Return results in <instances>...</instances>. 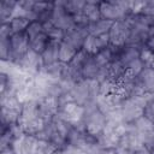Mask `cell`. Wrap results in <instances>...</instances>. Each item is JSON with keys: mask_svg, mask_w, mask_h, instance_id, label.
Segmentation results:
<instances>
[{"mask_svg": "<svg viewBox=\"0 0 154 154\" xmlns=\"http://www.w3.org/2000/svg\"><path fill=\"white\" fill-rule=\"evenodd\" d=\"M37 142L38 138L36 136L22 134L13 141L12 149L16 154H36Z\"/></svg>", "mask_w": 154, "mask_h": 154, "instance_id": "7c38bea8", "label": "cell"}, {"mask_svg": "<svg viewBox=\"0 0 154 154\" xmlns=\"http://www.w3.org/2000/svg\"><path fill=\"white\" fill-rule=\"evenodd\" d=\"M72 100L81 105L87 106L90 102H95L97 96L100 95V82L95 79H81L77 82L72 90L70 91Z\"/></svg>", "mask_w": 154, "mask_h": 154, "instance_id": "6da1fadb", "label": "cell"}, {"mask_svg": "<svg viewBox=\"0 0 154 154\" xmlns=\"http://www.w3.org/2000/svg\"><path fill=\"white\" fill-rule=\"evenodd\" d=\"M118 148L125 149V150L131 152V153L143 148L140 134H138V131L134 124H126V129L119 138Z\"/></svg>", "mask_w": 154, "mask_h": 154, "instance_id": "52a82bcc", "label": "cell"}, {"mask_svg": "<svg viewBox=\"0 0 154 154\" xmlns=\"http://www.w3.org/2000/svg\"><path fill=\"white\" fill-rule=\"evenodd\" d=\"M114 22L112 20H107V19H99L94 23H90L88 24V32L89 35H93V36H101V35H105V34H108L112 25H113Z\"/></svg>", "mask_w": 154, "mask_h": 154, "instance_id": "ac0fdd59", "label": "cell"}, {"mask_svg": "<svg viewBox=\"0 0 154 154\" xmlns=\"http://www.w3.org/2000/svg\"><path fill=\"white\" fill-rule=\"evenodd\" d=\"M132 154H152L150 153V150H148L147 148H141V149H138V150H136V152H132Z\"/></svg>", "mask_w": 154, "mask_h": 154, "instance_id": "1f68e13d", "label": "cell"}, {"mask_svg": "<svg viewBox=\"0 0 154 154\" xmlns=\"http://www.w3.org/2000/svg\"><path fill=\"white\" fill-rule=\"evenodd\" d=\"M143 116L149 119L152 123H154V97L149 100V102L143 108Z\"/></svg>", "mask_w": 154, "mask_h": 154, "instance_id": "83f0119b", "label": "cell"}, {"mask_svg": "<svg viewBox=\"0 0 154 154\" xmlns=\"http://www.w3.org/2000/svg\"><path fill=\"white\" fill-rule=\"evenodd\" d=\"M17 66H19L29 76L35 77L43 69V61H42L41 54H37L36 52L29 49L28 53L24 55V58L19 61V64Z\"/></svg>", "mask_w": 154, "mask_h": 154, "instance_id": "30bf717a", "label": "cell"}, {"mask_svg": "<svg viewBox=\"0 0 154 154\" xmlns=\"http://www.w3.org/2000/svg\"><path fill=\"white\" fill-rule=\"evenodd\" d=\"M85 1L87 0H64V7L70 14L76 16L83 12Z\"/></svg>", "mask_w": 154, "mask_h": 154, "instance_id": "cb8c5ba5", "label": "cell"}, {"mask_svg": "<svg viewBox=\"0 0 154 154\" xmlns=\"http://www.w3.org/2000/svg\"><path fill=\"white\" fill-rule=\"evenodd\" d=\"M134 125L140 134L143 147L152 152L154 149V123L142 116L134 123Z\"/></svg>", "mask_w": 154, "mask_h": 154, "instance_id": "9c48e42d", "label": "cell"}, {"mask_svg": "<svg viewBox=\"0 0 154 154\" xmlns=\"http://www.w3.org/2000/svg\"><path fill=\"white\" fill-rule=\"evenodd\" d=\"M129 34H130V24L126 19L114 22L108 32L109 45L114 47H124L128 42Z\"/></svg>", "mask_w": 154, "mask_h": 154, "instance_id": "ba28073f", "label": "cell"}, {"mask_svg": "<svg viewBox=\"0 0 154 154\" xmlns=\"http://www.w3.org/2000/svg\"><path fill=\"white\" fill-rule=\"evenodd\" d=\"M87 132L94 137H97L102 134L106 126L107 118L106 116L97 108L96 101L90 102L84 106V116L82 119Z\"/></svg>", "mask_w": 154, "mask_h": 154, "instance_id": "7a4b0ae2", "label": "cell"}, {"mask_svg": "<svg viewBox=\"0 0 154 154\" xmlns=\"http://www.w3.org/2000/svg\"><path fill=\"white\" fill-rule=\"evenodd\" d=\"M51 23L58 29L67 32L76 26V22L72 14H70L64 7V0L54 1V8L51 17Z\"/></svg>", "mask_w": 154, "mask_h": 154, "instance_id": "5b68a950", "label": "cell"}, {"mask_svg": "<svg viewBox=\"0 0 154 154\" xmlns=\"http://www.w3.org/2000/svg\"><path fill=\"white\" fill-rule=\"evenodd\" d=\"M37 103H38V114L46 123L53 120L54 117L58 114L59 102L57 96H45L43 99L37 101Z\"/></svg>", "mask_w": 154, "mask_h": 154, "instance_id": "4fadbf2b", "label": "cell"}, {"mask_svg": "<svg viewBox=\"0 0 154 154\" xmlns=\"http://www.w3.org/2000/svg\"><path fill=\"white\" fill-rule=\"evenodd\" d=\"M10 45H11V58H10V63L18 65L19 61L24 58V55L30 49L29 36H28L26 31L13 34L10 37Z\"/></svg>", "mask_w": 154, "mask_h": 154, "instance_id": "8992f818", "label": "cell"}, {"mask_svg": "<svg viewBox=\"0 0 154 154\" xmlns=\"http://www.w3.org/2000/svg\"><path fill=\"white\" fill-rule=\"evenodd\" d=\"M101 18L117 22L131 16V1H100Z\"/></svg>", "mask_w": 154, "mask_h": 154, "instance_id": "277c9868", "label": "cell"}, {"mask_svg": "<svg viewBox=\"0 0 154 154\" xmlns=\"http://www.w3.org/2000/svg\"><path fill=\"white\" fill-rule=\"evenodd\" d=\"M97 154H118L117 148H105V149H100Z\"/></svg>", "mask_w": 154, "mask_h": 154, "instance_id": "4dcf8cb0", "label": "cell"}, {"mask_svg": "<svg viewBox=\"0 0 154 154\" xmlns=\"http://www.w3.org/2000/svg\"><path fill=\"white\" fill-rule=\"evenodd\" d=\"M78 51L76 48H73L71 45L66 43L65 41H63L60 43V51H59V61L64 63V64H69L76 55Z\"/></svg>", "mask_w": 154, "mask_h": 154, "instance_id": "7402d4cb", "label": "cell"}, {"mask_svg": "<svg viewBox=\"0 0 154 154\" xmlns=\"http://www.w3.org/2000/svg\"><path fill=\"white\" fill-rule=\"evenodd\" d=\"M59 149L51 142L45 141V140H38L37 142V149L36 154H54Z\"/></svg>", "mask_w": 154, "mask_h": 154, "instance_id": "484cf974", "label": "cell"}, {"mask_svg": "<svg viewBox=\"0 0 154 154\" xmlns=\"http://www.w3.org/2000/svg\"><path fill=\"white\" fill-rule=\"evenodd\" d=\"M8 23L11 25L12 32L17 34V32L26 31V29H28L29 24L31 23V20L28 19V18H24V17H17V18H12Z\"/></svg>", "mask_w": 154, "mask_h": 154, "instance_id": "d4e9b609", "label": "cell"}, {"mask_svg": "<svg viewBox=\"0 0 154 154\" xmlns=\"http://www.w3.org/2000/svg\"><path fill=\"white\" fill-rule=\"evenodd\" d=\"M83 14L87 17L89 24L94 23L99 19H101V13H100V1H94V0H87L85 6L83 8Z\"/></svg>", "mask_w": 154, "mask_h": 154, "instance_id": "d6986e66", "label": "cell"}, {"mask_svg": "<svg viewBox=\"0 0 154 154\" xmlns=\"http://www.w3.org/2000/svg\"><path fill=\"white\" fill-rule=\"evenodd\" d=\"M49 37L47 36V34L43 31L34 37H30L29 38V45H30V49L36 52L37 54H42L43 51L46 49L48 42H49Z\"/></svg>", "mask_w": 154, "mask_h": 154, "instance_id": "ffe728a7", "label": "cell"}, {"mask_svg": "<svg viewBox=\"0 0 154 154\" xmlns=\"http://www.w3.org/2000/svg\"><path fill=\"white\" fill-rule=\"evenodd\" d=\"M61 154H85L82 149L75 147V146H71V144H66L65 147H63L60 149Z\"/></svg>", "mask_w": 154, "mask_h": 154, "instance_id": "f1b7e54d", "label": "cell"}, {"mask_svg": "<svg viewBox=\"0 0 154 154\" xmlns=\"http://www.w3.org/2000/svg\"><path fill=\"white\" fill-rule=\"evenodd\" d=\"M109 46V36L108 34L101 35V36H93L89 35L84 42L83 51H85L89 55H96L102 49L107 48Z\"/></svg>", "mask_w": 154, "mask_h": 154, "instance_id": "9a60e30c", "label": "cell"}, {"mask_svg": "<svg viewBox=\"0 0 154 154\" xmlns=\"http://www.w3.org/2000/svg\"><path fill=\"white\" fill-rule=\"evenodd\" d=\"M60 43L61 42H57V41H52V40L48 42L46 49L41 54L43 66H48V65H52V64H55V63L59 61Z\"/></svg>", "mask_w": 154, "mask_h": 154, "instance_id": "e0dca14e", "label": "cell"}, {"mask_svg": "<svg viewBox=\"0 0 154 154\" xmlns=\"http://www.w3.org/2000/svg\"><path fill=\"white\" fill-rule=\"evenodd\" d=\"M43 29H45V32L47 34V36L49 37V40L57 41V42H63V41H64L65 31H63V30L58 29L57 26H54V25L51 23V20L43 23Z\"/></svg>", "mask_w": 154, "mask_h": 154, "instance_id": "603a6c76", "label": "cell"}, {"mask_svg": "<svg viewBox=\"0 0 154 154\" xmlns=\"http://www.w3.org/2000/svg\"><path fill=\"white\" fill-rule=\"evenodd\" d=\"M88 36H89V32H88V28L85 25H76L70 31L65 32L64 41L66 43L71 45L77 51H81V49H83L84 42Z\"/></svg>", "mask_w": 154, "mask_h": 154, "instance_id": "5bb4252c", "label": "cell"}, {"mask_svg": "<svg viewBox=\"0 0 154 154\" xmlns=\"http://www.w3.org/2000/svg\"><path fill=\"white\" fill-rule=\"evenodd\" d=\"M43 31H45V29H43V24H42L41 22H38V20H34V22H31V23L29 24L28 29H26V34H28L29 38H30V37H34V36H36V35L43 32Z\"/></svg>", "mask_w": 154, "mask_h": 154, "instance_id": "4316f807", "label": "cell"}, {"mask_svg": "<svg viewBox=\"0 0 154 154\" xmlns=\"http://www.w3.org/2000/svg\"><path fill=\"white\" fill-rule=\"evenodd\" d=\"M0 154H16V153L12 149V147H8V148H5V149H1L0 150Z\"/></svg>", "mask_w": 154, "mask_h": 154, "instance_id": "d6a6232c", "label": "cell"}, {"mask_svg": "<svg viewBox=\"0 0 154 154\" xmlns=\"http://www.w3.org/2000/svg\"><path fill=\"white\" fill-rule=\"evenodd\" d=\"M57 116L63 118L64 120L71 123L72 125H76L77 123L82 122V119H83L84 107L76 103L75 101H70V102L59 107V111H58Z\"/></svg>", "mask_w": 154, "mask_h": 154, "instance_id": "8fae6325", "label": "cell"}, {"mask_svg": "<svg viewBox=\"0 0 154 154\" xmlns=\"http://www.w3.org/2000/svg\"><path fill=\"white\" fill-rule=\"evenodd\" d=\"M54 154H61V152H60V149H59V150H58V152H55V153H54Z\"/></svg>", "mask_w": 154, "mask_h": 154, "instance_id": "836d02e7", "label": "cell"}, {"mask_svg": "<svg viewBox=\"0 0 154 154\" xmlns=\"http://www.w3.org/2000/svg\"><path fill=\"white\" fill-rule=\"evenodd\" d=\"M150 153H152V154H154V149H153V150H152V152H150Z\"/></svg>", "mask_w": 154, "mask_h": 154, "instance_id": "e575fe53", "label": "cell"}, {"mask_svg": "<svg viewBox=\"0 0 154 154\" xmlns=\"http://www.w3.org/2000/svg\"><path fill=\"white\" fill-rule=\"evenodd\" d=\"M136 83L143 94L154 95V70L150 66H144L141 73L136 77Z\"/></svg>", "mask_w": 154, "mask_h": 154, "instance_id": "2e32d148", "label": "cell"}, {"mask_svg": "<svg viewBox=\"0 0 154 154\" xmlns=\"http://www.w3.org/2000/svg\"><path fill=\"white\" fill-rule=\"evenodd\" d=\"M141 13L144 14V16L154 17V1H146L144 7L142 8Z\"/></svg>", "mask_w": 154, "mask_h": 154, "instance_id": "f546056e", "label": "cell"}, {"mask_svg": "<svg viewBox=\"0 0 154 154\" xmlns=\"http://www.w3.org/2000/svg\"><path fill=\"white\" fill-rule=\"evenodd\" d=\"M126 20L130 24V34H129V38H128L126 45L136 47L138 49L146 47L148 41L154 35V28L144 25L143 23L137 20V18L134 14L129 16L126 18Z\"/></svg>", "mask_w": 154, "mask_h": 154, "instance_id": "3957f363", "label": "cell"}, {"mask_svg": "<svg viewBox=\"0 0 154 154\" xmlns=\"http://www.w3.org/2000/svg\"><path fill=\"white\" fill-rule=\"evenodd\" d=\"M16 5H17V1H13V0H6L0 4V22H1V24L8 23L12 19Z\"/></svg>", "mask_w": 154, "mask_h": 154, "instance_id": "44dd1931", "label": "cell"}]
</instances>
